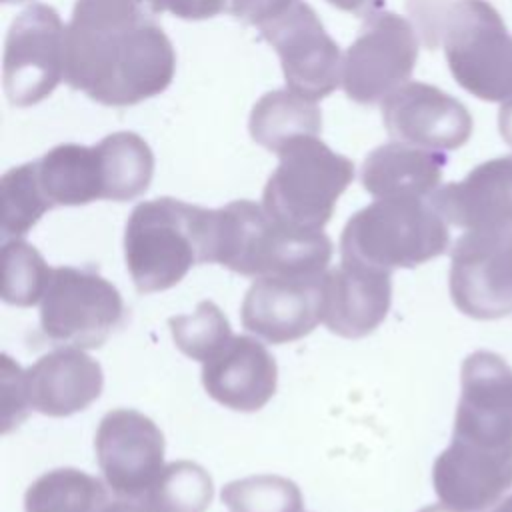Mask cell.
I'll return each instance as SVG.
<instances>
[{
	"mask_svg": "<svg viewBox=\"0 0 512 512\" xmlns=\"http://www.w3.org/2000/svg\"><path fill=\"white\" fill-rule=\"evenodd\" d=\"M176 72L170 38L140 0H76L66 26L64 80L104 106L164 92Z\"/></svg>",
	"mask_w": 512,
	"mask_h": 512,
	"instance_id": "6da1fadb",
	"label": "cell"
},
{
	"mask_svg": "<svg viewBox=\"0 0 512 512\" xmlns=\"http://www.w3.org/2000/svg\"><path fill=\"white\" fill-rule=\"evenodd\" d=\"M448 222L430 198H376L346 222L340 258L380 270L416 268L448 250Z\"/></svg>",
	"mask_w": 512,
	"mask_h": 512,
	"instance_id": "7a4b0ae2",
	"label": "cell"
},
{
	"mask_svg": "<svg viewBox=\"0 0 512 512\" xmlns=\"http://www.w3.org/2000/svg\"><path fill=\"white\" fill-rule=\"evenodd\" d=\"M208 208L176 198L140 202L128 216L124 258L138 292L176 286L192 266L204 264Z\"/></svg>",
	"mask_w": 512,
	"mask_h": 512,
	"instance_id": "3957f363",
	"label": "cell"
},
{
	"mask_svg": "<svg viewBox=\"0 0 512 512\" xmlns=\"http://www.w3.org/2000/svg\"><path fill=\"white\" fill-rule=\"evenodd\" d=\"M264 192V210L280 224L322 230L342 192L354 180V164L318 136H302L280 154Z\"/></svg>",
	"mask_w": 512,
	"mask_h": 512,
	"instance_id": "277c9868",
	"label": "cell"
},
{
	"mask_svg": "<svg viewBox=\"0 0 512 512\" xmlns=\"http://www.w3.org/2000/svg\"><path fill=\"white\" fill-rule=\"evenodd\" d=\"M440 40L454 80L486 102L512 98V36L488 0H456L448 6Z\"/></svg>",
	"mask_w": 512,
	"mask_h": 512,
	"instance_id": "5b68a950",
	"label": "cell"
},
{
	"mask_svg": "<svg viewBox=\"0 0 512 512\" xmlns=\"http://www.w3.org/2000/svg\"><path fill=\"white\" fill-rule=\"evenodd\" d=\"M118 288L96 268L56 266L40 300V330L58 346L100 348L124 322Z\"/></svg>",
	"mask_w": 512,
	"mask_h": 512,
	"instance_id": "8992f818",
	"label": "cell"
},
{
	"mask_svg": "<svg viewBox=\"0 0 512 512\" xmlns=\"http://www.w3.org/2000/svg\"><path fill=\"white\" fill-rule=\"evenodd\" d=\"M4 94L12 106H32L48 98L64 80L66 26L48 4L22 10L8 28L2 62Z\"/></svg>",
	"mask_w": 512,
	"mask_h": 512,
	"instance_id": "52a82bcc",
	"label": "cell"
},
{
	"mask_svg": "<svg viewBox=\"0 0 512 512\" xmlns=\"http://www.w3.org/2000/svg\"><path fill=\"white\" fill-rule=\"evenodd\" d=\"M418 60L412 24L396 12L366 18L342 56V90L358 104H378L408 82Z\"/></svg>",
	"mask_w": 512,
	"mask_h": 512,
	"instance_id": "ba28073f",
	"label": "cell"
},
{
	"mask_svg": "<svg viewBox=\"0 0 512 512\" xmlns=\"http://www.w3.org/2000/svg\"><path fill=\"white\" fill-rule=\"evenodd\" d=\"M256 28L280 56L292 92L318 102L342 84L340 46L308 2L292 0Z\"/></svg>",
	"mask_w": 512,
	"mask_h": 512,
	"instance_id": "9c48e42d",
	"label": "cell"
},
{
	"mask_svg": "<svg viewBox=\"0 0 512 512\" xmlns=\"http://www.w3.org/2000/svg\"><path fill=\"white\" fill-rule=\"evenodd\" d=\"M450 296L476 320L512 314V226L494 232L466 230L450 250Z\"/></svg>",
	"mask_w": 512,
	"mask_h": 512,
	"instance_id": "30bf717a",
	"label": "cell"
},
{
	"mask_svg": "<svg viewBox=\"0 0 512 512\" xmlns=\"http://www.w3.org/2000/svg\"><path fill=\"white\" fill-rule=\"evenodd\" d=\"M96 462L118 498L144 500L164 468V436L142 412L116 408L98 424Z\"/></svg>",
	"mask_w": 512,
	"mask_h": 512,
	"instance_id": "8fae6325",
	"label": "cell"
},
{
	"mask_svg": "<svg viewBox=\"0 0 512 512\" xmlns=\"http://www.w3.org/2000/svg\"><path fill=\"white\" fill-rule=\"evenodd\" d=\"M382 122L390 138L436 152L456 150L472 134L468 108L426 82H406L386 96Z\"/></svg>",
	"mask_w": 512,
	"mask_h": 512,
	"instance_id": "7c38bea8",
	"label": "cell"
},
{
	"mask_svg": "<svg viewBox=\"0 0 512 512\" xmlns=\"http://www.w3.org/2000/svg\"><path fill=\"white\" fill-rule=\"evenodd\" d=\"M440 502L460 512H482L512 488V446L452 438L432 466Z\"/></svg>",
	"mask_w": 512,
	"mask_h": 512,
	"instance_id": "4fadbf2b",
	"label": "cell"
},
{
	"mask_svg": "<svg viewBox=\"0 0 512 512\" xmlns=\"http://www.w3.org/2000/svg\"><path fill=\"white\" fill-rule=\"evenodd\" d=\"M322 278H254L240 308L242 326L270 344L308 336L322 322Z\"/></svg>",
	"mask_w": 512,
	"mask_h": 512,
	"instance_id": "5bb4252c",
	"label": "cell"
},
{
	"mask_svg": "<svg viewBox=\"0 0 512 512\" xmlns=\"http://www.w3.org/2000/svg\"><path fill=\"white\" fill-rule=\"evenodd\" d=\"M392 272L342 260L322 278V322L342 338H364L386 318Z\"/></svg>",
	"mask_w": 512,
	"mask_h": 512,
	"instance_id": "9a60e30c",
	"label": "cell"
},
{
	"mask_svg": "<svg viewBox=\"0 0 512 512\" xmlns=\"http://www.w3.org/2000/svg\"><path fill=\"white\" fill-rule=\"evenodd\" d=\"M440 216L470 232H494L512 226V156L486 160L464 180L450 182L430 196Z\"/></svg>",
	"mask_w": 512,
	"mask_h": 512,
	"instance_id": "2e32d148",
	"label": "cell"
},
{
	"mask_svg": "<svg viewBox=\"0 0 512 512\" xmlns=\"http://www.w3.org/2000/svg\"><path fill=\"white\" fill-rule=\"evenodd\" d=\"M202 384L218 404L236 412H256L276 392L278 366L260 340L232 336L214 358L202 364Z\"/></svg>",
	"mask_w": 512,
	"mask_h": 512,
	"instance_id": "e0dca14e",
	"label": "cell"
},
{
	"mask_svg": "<svg viewBox=\"0 0 512 512\" xmlns=\"http://www.w3.org/2000/svg\"><path fill=\"white\" fill-rule=\"evenodd\" d=\"M104 374L82 348L62 346L24 370L28 406L44 416H70L100 398Z\"/></svg>",
	"mask_w": 512,
	"mask_h": 512,
	"instance_id": "ac0fdd59",
	"label": "cell"
},
{
	"mask_svg": "<svg viewBox=\"0 0 512 512\" xmlns=\"http://www.w3.org/2000/svg\"><path fill=\"white\" fill-rule=\"evenodd\" d=\"M444 166V152L394 140L364 158L360 182L374 198H430L438 190Z\"/></svg>",
	"mask_w": 512,
	"mask_h": 512,
	"instance_id": "d6986e66",
	"label": "cell"
},
{
	"mask_svg": "<svg viewBox=\"0 0 512 512\" xmlns=\"http://www.w3.org/2000/svg\"><path fill=\"white\" fill-rule=\"evenodd\" d=\"M34 162L40 188L52 208L84 206L94 200H104V180L96 144H58Z\"/></svg>",
	"mask_w": 512,
	"mask_h": 512,
	"instance_id": "ffe728a7",
	"label": "cell"
},
{
	"mask_svg": "<svg viewBox=\"0 0 512 512\" xmlns=\"http://www.w3.org/2000/svg\"><path fill=\"white\" fill-rule=\"evenodd\" d=\"M248 130L256 144L280 154L296 138L318 136L322 132V112L316 100L300 96L290 88L274 90L254 104Z\"/></svg>",
	"mask_w": 512,
	"mask_h": 512,
	"instance_id": "44dd1931",
	"label": "cell"
},
{
	"mask_svg": "<svg viewBox=\"0 0 512 512\" xmlns=\"http://www.w3.org/2000/svg\"><path fill=\"white\" fill-rule=\"evenodd\" d=\"M104 200L128 202L144 194L154 176V154L146 140L134 132H114L96 144Z\"/></svg>",
	"mask_w": 512,
	"mask_h": 512,
	"instance_id": "7402d4cb",
	"label": "cell"
},
{
	"mask_svg": "<svg viewBox=\"0 0 512 512\" xmlns=\"http://www.w3.org/2000/svg\"><path fill=\"white\" fill-rule=\"evenodd\" d=\"M108 502L100 478L78 468H56L38 476L24 494V512H98Z\"/></svg>",
	"mask_w": 512,
	"mask_h": 512,
	"instance_id": "603a6c76",
	"label": "cell"
},
{
	"mask_svg": "<svg viewBox=\"0 0 512 512\" xmlns=\"http://www.w3.org/2000/svg\"><path fill=\"white\" fill-rule=\"evenodd\" d=\"M212 496L214 484L206 468L178 460L162 468L144 500L158 512H206Z\"/></svg>",
	"mask_w": 512,
	"mask_h": 512,
	"instance_id": "cb8c5ba5",
	"label": "cell"
},
{
	"mask_svg": "<svg viewBox=\"0 0 512 512\" xmlns=\"http://www.w3.org/2000/svg\"><path fill=\"white\" fill-rule=\"evenodd\" d=\"M0 262L2 300L20 308L38 304L52 276V268L44 262L40 252L32 244L12 238L4 242Z\"/></svg>",
	"mask_w": 512,
	"mask_h": 512,
	"instance_id": "d4e9b609",
	"label": "cell"
},
{
	"mask_svg": "<svg viewBox=\"0 0 512 512\" xmlns=\"http://www.w3.org/2000/svg\"><path fill=\"white\" fill-rule=\"evenodd\" d=\"M0 198L4 240L24 236L48 210H52L40 188L36 162L10 168L0 180Z\"/></svg>",
	"mask_w": 512,
	"mask_h": 512,
	"instance_id": "484cf974",
	"label": "cell"
},
{
	"mask_svg": "<svg viewBox=\"0 0 512 512\" xmlns=\"http://www.w3.org/2000/svg\"><path fill=\"white\" fill-rule=\"evenodd\" d=\"M176 348L192 360L214 358L232 338V328L224 312L212 302L202 300L192 314L168 318Z\"/></svg>",
	"mask_w": 512,
	"mask_h": 512,
	"instance_id": "4316f807",
	"label": "cell"
},
{
	"mask_svg": "<svg viewBox=\"0 0 512 512\" xmlns=\"http://www.w3.org/2000/svg\"><path fill=\"white\" fill-rule=\"evenodd\" d=\"M230 512H302L300 488L276 474H256L232 480L222 488Z\"/></svg>",
	"mask_w": 512,
	"mask_h": 512,
	"instance_id": "83f0119b",
	"label": "cell"
},
{
	"mask_svg": "<svg viewBox=\"0 0 512 512\" xmlns=\"http://www.w3.org/2000/svg\"><path fill=\"white\" fill-rule=\"evenodd\" d=\"M2 408V432H10V428L18 426L30 408L24 388V370L6 354L2 358Z\"/></svg>",
	"mask_w": 512,
	"mask_h": 512,
	"instance_id": "f1b7e54d",
	"label": "cell"
},
{
	"mask_svg": "<svg viewBox=\"0 0 512 512\" xmlns=\"http://www.w3.org/2000/svg\"><path fill=\"white\" fill-rule=\"evenodd\" d=\"M152 14L170 12L182 20L214 18L228 8V0H140Z\"/></svg>",
	"mask_w": 512,
	"mask_h": 512,
	"instance_id": "f546056e",
	"label": "cell"
},
{
	"mask_svg": "<svg viewBox=\"0 0 512 512\" xmlns=\"http://www.w3.org/2000/svg\"><path fill=\"white\" fill-rule=\"evenodd\" d=\"M292 0H228V10L244 24L258 26L284 10Z\"/></svg>",
	"mask_w": 512,
	"mask_h": 512,
	"instance_id": "4dcf8cb0",
	"label": "cell"
},
{
	"mask_svg": "<svg viewBox=\"0 0 512 512\" xmlns=\"http://www.w3.org/2000/svg\"><path fill=\"white\" fill-rule=\"evenodd\" d=\"M328 2L332 6H336L338 10L358 16V18H368L384 6V0H328Z\"/></svg>",
	"mask_w": 512,
	"mask_h": 512,
	"instance_id": "1f68e13d",
	"label": "cell"
},
{
	"mask_svg": "<svg viewBox=\"0 0 512 512\" xmlns=\"http://www.w3.org/2000/svg\"><path fill=\"white\" fill-rule=\"evenodd\" d=\"M98 512H158L146 500L134 498H118L114 502H106Z\"/></svg>",
	"mask_w": 512,
	"mask_h": 512,
	"instance_id": "d6a6232c",
	"label": "cell"
},
{
	"mask_svg": "<svg viewBox=\"0 0 512 512\" xmlns=\"http://www.w3.org/2000/svg\"><path fill=\"white\" fill-rule=\"evenodd\" d=\"M498 130L502 140L512 148V98L504 100L498 112Z\"/></svg>",
	"mask_w": 512,
	"mask_h": 512,
	"instance_id": "836d02e7",
	"label": "cell"
},
{
	"mask_svg": "<svg viewBox=\"0 0 512 512\" xmlns=\"http://www.w3.org/2000/svg\"><path fill=\"white\" fill-rule=\"evenodd\" d=\"M418 512H460V510H456V508H452V506H448V504H430V506H424L422 510H418Z\"/></svg>",
	"mask_w": 512,
	"mask_h": 512,
	"instance_id": "e575fe53",
	"label": "cell"
},
{
	"mask_svg": "<svg viewBox=\"0 0 512 512\" xmlns=\"http://www.w3.org/2000/svg\"><path fill=\"white\" fill-rule=\"evenodd\" d=\"M490 512H512V494L502 498L498 504H494Z\"/></svg>",
	"mask_w": 512,
	"mask_h": 512,
	"instance_id": "d590c367",
	"label": "cell"
},
{
	"mask_svg": "<svg viewBox=\"0 0 512 512\" xmlns=\"http://www.w3.org/2000/svg\"><path fill=\"white\" fill-rule=\"evenodd\" d=\"M6 4H18V2H26V0H4Z\"/></svg>",
	"mask_w": 512,
	"mask_h": 512,
	"instance_id": "8d00e7d4",
	"label": "cell"
}]
</instances>
